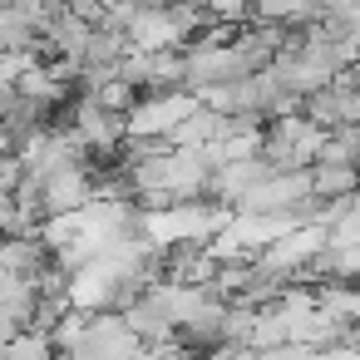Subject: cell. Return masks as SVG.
<instances>
[{
  "label": "cell",
  "mask_w": 360,
  "mask_h": 360,
  "mask_svg": "<svg viewBox=\"0 0 360 360\" xmlns=\"http://www.w3.org/2000/svg\"><path fill=\"white\" fill-rule=\"evenodd\" d=\"M321 143H326V129L311 124L306 114H276V119L262 124V158H266L276 173H286V168H311L316 153H321Z\"/></svg>",
  "instance_id": "1"
},
{
  "label": "cell",
  "mask_w": 360,
  "mask_h": 360,
  "mask_svg": "<svg viewBox=\"0 0 360 360\" xmlns=\"http://www.w3.org/2000/svg\"><path fill=\"white\" fill-rule=\"evenodd\" d=\"M198 109L193 89H153V94H139L134 109L124 114V139H168L188 114Z\"/></svg>",
  "instance_id": "2"
},
{
  "label": "cell",
  "mask_w": 360,
  "mask_h": 360,
  "mask_svg": "<svg viewBox=\"0 0 360 360\" xmlns=\"http://www.w3.org/2000/svg\"><path fill=\"white\" fill-rule=\"evenodd\" d=\"M65 296H70V306L84 311V316H94V311H119V276H114V262L99 252V257H89L84 266H75Z\"/></svg>",
  "instance_id": "3"
},
{
  "label": "cell",
  "mask_w": 360,
  "mask_h": 360,
  "mask_svg": "<svg viewBox=\"0 0 360 360\" xmlns=\"http://www.w3.org/2000/svg\"><path fill=\"white\" fill-rule=\"evenodd\" d=\"M45 188V212H79L94 202V173L89 168H60L50 178H40Z\"/></svg>",
  "instance_id": "4"
},
{
  "label": "cell",
  "mask_w": 360,
  "mask_h": 360,
  "mask_svg": "<svg viewBox=\"0 0 360 360\" xmlns=\"http://www.w3.org/2000/svg\"><path fill=\"white\" fill-rule=\"evenodd\" d=\"M232 129V114H217V109H207V104H198L173 134H168V143H193V148H207V143H217L222 134Z\"/></svg>",
  "instance_id": "5"
},
{
  "label": "cell",
  "mask_w": 360,
  "mask_h": 360,
  "mask_svg": "<svg viewBox=\"0 0 360 360\" xmlns=\"http://www.w3.org/2000/svg\"><path fill=\"white\" fill-rule=\"evenodd\" d=\"M360 188V163H311V193L316 198H350Z\"/></svg>",
  "instance_id": "6"
},
{
  "label": "cell",
  "mask_w": 360,
  "mask_h": 360,
  "mask_svg": "<svg viewBox=\"0 0 360 360\" xmlns=\"http://www.w3.org/2000/svg\"><path fill=\"white\" fill-rule=\"evenodd\" d=\"M252 15L257 20H276L286 30H301V25L321 20V0H252Z\"/></svg>",
  "instance_id": "7"
},
{
  "label": "cell",
  "mask_w": 360,
  "mask_h": 360,
  "mask_svg": "<svg viewBox=\"0 0 360 360\" xmlns=\"http://www.w3.org/2000/svg\"><path fill=\"white\" fill-rule=\"evenodd\" d=\"M6 360H55V340H50V330H30V326H20V330L6 340Z\"/></svg>",
  "instance_id": "8"
},
{
  "label": "cell",
  "mask_w": 360,
  "mask_h": 360,
  "mask_svg": "<svg viewBox=\"0 0 360 360\" xmlns=\"http://www.w3.org/2000/svg\"><path fill=\"white\" fill-rule=\"evenodd\" d=\"M79 94H89L94 104H104V109H114V114H129L134 109V99H139V89L129 84V79H104V84H94V89H79Z\"/></svg>",
  "instance_id": "9"
},
{
  "label": "cell",
  "mask_w": 360,
  "mask_h": 360,
  "mask_svg": "<svg viewBox=\"0 0 360 360\" xmlns=\"http://www.w3.org/2000/svg\"><path fill=\"white\" fill-rule=\"evenodd\" d=\"M326 242L330 247H360V207L345 202V212L335 222H326Z\"/></svg>",
  "instance_id": "10"
},
{
  "label": "cell",
  "mask_w": 360,
  "mask_h": 360,
  "mask_svg": "<svg viewBox=\"0 0 360 360\" xmlns=\"http://www.w3.org/2000/svg\"><path fill=\"white\" fill-rule=\"evenodd\" d=\"M202 20H222V25H242L252 20V0H207Z\"/></svg>",
  "instance_id": "11"
},
{
  "label": "cell",
  "mask_w": 360,
  "mask_h": 360,
  "mask_svg": "<svg viewBox=\"0 0 360 360\" xmlns=\"http://www.w3.org/2000/svg\"><path fill=\"white\" fill-rule=\"evenodd\" d=\"M262 360H316V345H306V340H281V345H266Z\"/></svg>",
  "instance_id": "12"
},
{
  "label": "cell",
  "mask_w": 360,
  "mask_h": 360,
  "mask_svg": "<svg viewBox=\"0 0 360 360\" xmlns=\"http://www.w3.org/2000/svg\"><path fill=\"white\" fill-rule=\"evenodd\" d=\"M11 232H20V212H15V193L0 188V237H11Z\"/></svg>",
  "instance_id": "13"
},
{
  "label": "cell",
  "mask_w": 360,
  "mask_h": 360,
  "mask_svg": "<svg viewBox=\"0 0 360 360\" xmlns=\"http://www.w3.org/2000/svg\"><path fill=\"white\" fill-rule=\"evenodd\" d=\"M119 360H143V350H134V355H119Z\"/></svg>",
  "instance_id": "14"
},
{
  "label": "cell",
  "mask_w": 360,
  "mask_h": 360,
  "mask_svg": "<svg viewBox=\"0 0 360 360\" xmlns=\"http://www.w3.org/2000/svg\"><path fill=\"white\" fill-rule=\"evenodd\" d=\"M143 6H168V0H143Z\"/></svg>",
  "instance_id": "15"
},
{
  "label": "cell",
  "mask_w": 360,
  "mask_h": 360,
  "mask_svg": "<svg viewBox=\"0 0 360 360\" xmlns=\"http://www.w3.org/2000/svg\"><path fill=\"white\" fill-rule=\"evenodd\" d=\"M6 94H11V84H0V99H6Z\"/></svg>",
  "instance_id": "16"
}]
</instances>
